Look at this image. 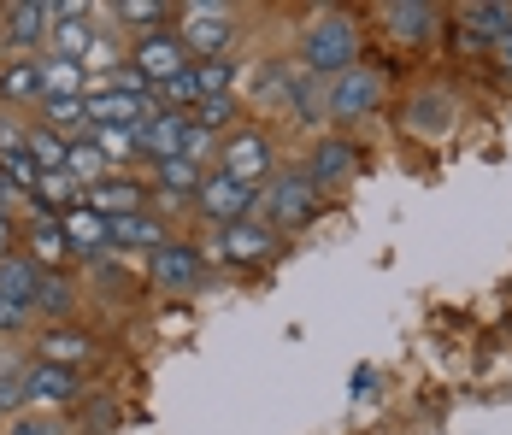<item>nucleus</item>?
Returning a JSON list of instances; mask_svg holds the SVG:
<instances>
[{"mask_svg":"<svg viewBox=\"0 0 512 435\" xmlns=\"http://www.w3.org/2000/svg\"><path fill=\"white\" fill-rule=\"evenodd\" d=\"M101 171H106V153L95 142H71V153H65V177H71V183H89V189H95V183H101Z\"/></svg>","mask_w":512,"mask_h":435,"instance_id":"nucleus-26","label":"nucleus"},{"mask_svg":"<svg viewBox=\"0 0 512 435\" xmlns=\"http://www.w3.org/2000/svg\"><path fill=\"white\" fill-rule=\"evenodd\" d=\"M118 18L124 24H154V18H165V6L159 0H118Z\"/></svg>","mask_w":512,"mask_h":435,"instance_id":"nucleus-34","label":"nucleus"},{"mask_svg":"<svg viewBox=\"0 0 512 435\" xmlns=\"http://www.w3.org/2000/svg\"><path fill=\"white\" fill-rule=\"evenodd\" d=\"M159 183H165L171 194H201L206 171L189 159V153H177V159H165V165H159Z\"/></svg>","mask_w":512,"mask_h":435,"instance_id":"nucleus-28","label":"nucleus"},{"mask_svg":"<svg viewBox=\"0 0 512 435\" xmlns=\"http://www.w3.org/2000/svg\"><path fill=\"white\" fill-rule=\"evenodd\" d=\"M36 294H42V265H36L30 253H6V259H0V300L36 312Z\"/></svg>","mask_w":512,"mask_h":435,"instance_id":"nucleus-12","label":"nucleus"},{"mask_svg":"<svg viewBox=\"0 0 512 435\" xmlns=\"http://www.w3.org/2000/svg\"><path fill=\"white\" fill-rule=\"evenodd\" d=\"M201 212L218 224V230H230V224H248V206H254V189H242L236 177H224V171H206L201 183Z\"/></svg>","mask_w":512,"mask_h":435,"instance_id":"nucleus-5","label":"nucleus"},{"mask_svg":"<svg viewBox=\"0 0 512 435\" xmlns=\"http://www.w3.org/2000/svg\"><path fill=\"white\" fill-rule=\"evenodd\" d=\"M354 159H359V153L348 142H318V147H312L307 177H312V183H342V177L354 171Z\"/></svg>","mask_w":512,"mask_h":435,"instance_id":"nucleus-21","label":"nucleus"},{"mask_svg":"<svg viewBox=\"0 0 512 435\" xmlns=\"http://www.w3.org/2000/svg\"><path fill=\"white\" fill-rule=\"evenodd\" d=\"M265 206H271V224L301 230V224L318 218V183H312L307 171H289V177H277V183H271Z\"/></svg>","mask_w":512,"mask_h":435,"instance_id":"nucleus-3","label":"nucleus"},{"mask_svg":"<svg viewBox=\"0 0 512 435\" xmlns=\"http://www.w3.org/2000/svg\"><path fill=\"white\" fill-rule=\"evenodd\" d=\"M236 42V12L218 6V0H195L183 6V48L201 53V59H224V48Z\"/></svg>","mask_w":512,"mask_h":435,"instance_id":"nucleus-2","label":"nucleus"},{"mask_svg":"<svg viewBox=\"0 0 512 435\" xmlns=\"http://www.w3.org/2000/svg\"><path fill=\"white\" fill-rule=\"evenodd\" d=\"M42 112H48V130H53V136H65V130H83V124H89V106H83V95H77V100H42Z\"/></svg>","mask_w":512,"mask_h":435,"instance_id":"nucleus-30","label":"nucleus"},{"mask_svg":"<svg viewBox=\"0 0 512 435\" xmlns=\"http://www.w3.org/2000/svg\"><path fill=\"white\" fill-rule=\"evenodd\" d=\"M95 53V24H83V18H59L53 24V59H89Z\"/></svg>","mask_w":512,"mask_h":435,"instance_id":"nucleus-22","label":"nucleus"},{"mask_svg":"<svg viewBox=\"0 0 512 435\" xmlns=\"http://www.w3.org/2000/svg\"><path fill=\"white\" fill-rule=\"evenodd\" d=\"M354 53H359V30L348 12H324L318 24L307 30V42H301V65H307L312 77H342V71H354Z\"/></svg>","mask_w":512,"mask_h":435,"instance_id":"nucleus-1","label":"nucleus"},{"mask_svg":"<svg viewBox=\"0 0 512 435\" xmlns=\"http://www.w3.org/2000/svg\"><path fill=\"white\" fill-rule=\"evenodd\" d=\"M236 118V106H230V95H206L201 106H195V130H224Z\"/></svg>","mask_w":512,"mask_h":435,"instance_id":"nucleus-32","label":"nucleus"},{"mask_svg":"<svg viewBox=\"0 0 512 435\" xmlns=\"http://www.w3.org/2000/svg\"><path fill=\"white\" fill-rule=\"evenodd\" d=\"M106 89H112V95H136V100L159 95V89H154V83H148V77H142V71H136V65H118V71H112V83H106Z\"/></svg>","mask_w":512,"mask_h":435,"instance_id":"nucleus-33","label":"nucleus"},{"mask_svg":"<svg viewBox=\"0 0 512 435\" xmlns=\"http://www.w3.org/2000/svg\"><path fill=\"white\" fill-rule=\"evenodd\" d=\"M6 435H53V430L42 424V418H18V424H12Z\"/></svg>","mask_w":512,"mask_h":435,"instance_id":"nucleus-37","label":"nucleus"},{"mask_svg":"<svg viewBox=\"0 0 512 435\" xmlns=\"http://www.w3.org/2000/svg\"><path fill=\"white\" fill-rule=\"evenodd\" d=\"M24 147H30V159L42 165V177H48V171H65V153H71V142H65V136H53L48 124H42V130H30V136H24Z\"/></svg>","mask_w":512,"mask_h":435,"instance_id":"nucleus-27","label":"nucleus"},{"mask_svg":"<svg viewBox=\"0 0 512 435\" xmlns=\"http://www.w3.org/2000/svg\"><path fill=\"white\" fill-rule=\"evenodd\" d=\"M112 224V247H130V253H159L165 236H159V224L148 212H124V218H106Z\"/></svg>","mask_w":512,"mask_h":435,"instance_id":"nucleus-17","label":"nucleus"},{"mask_svg":"<svg viewBox=\"0 0 512 435\" xmlns=\"http://www.w3.org/2000/svg\"><path fill=\"white\" fill-rule=\"evenodd\" d=\"M83 71H89V65H77V59H42V100L89 95V89H83Z\"/></svg>","mask_w":512,"mask_h":435,"instance_id":"nucleus-20","label":"nucleus"},{"mask_svg":"<svg viewBox=\"0 0 512 435\" xmlns=\"http://www.w3.org/2000/svg\"><path fill=\"white\" fill-rule=\"evenodd\" d=\"M59 224H65L71 247H89V253H101V247L112 242V224H106L95 206H65V212H59Z\"/></svg>","mask_w":512,"mask_h":435,"instance_id":"nucleus-16","label":"nucleus"},{"mask_svg":"<svg viewBox=\"0 0 512 435\" xmlns=\"http://www.w3.org/2000/svg\"><path fill=\"white\" fill-rule=\"evenodd\" d=\"M0 95L6 100H42V59H18L0 71Z\"/></svg>","mask_w":512,"mask_h":435,"instance_id":"nucleus-25","label":"nucleus"},{"mask_svg":"<svg viewBox=\"0 0 512 435\" xmlns=\"http://www.w3.org/2000/svg\"><path fill=\"white\" fill-rule=\"evenodd\" d=\"M36 200H71V177H65V171H48L42 189H36Z\"/></svg>","mask_w":512,"mask_h":435,"instance_id":"nucleus-35","label":"nucleus"},{"mask_svg":"<svg viewBox=\"0 0 512 435\" xmlns=\"http://www.w3.org/2000/svg\"><path fill=\"white\" fill-rule=\"evenodd\" d=\"M77 306V289L59 277V271H42V294H36V312H48V318H65Z\"/></svg>","mask_w":512,"mask_h":435,"instance_id":"nucleus-29","label":"nucleus"},{"mask_svg":"<svg viewBox=\"0 0 512 435\" xmlns=\"http://www.w3.org/2000/svg\"><path fill=\"white\" fill-rule=\"evenodd\" d=\"M18 383H24V400H42V406H65V400H77V371L48 365V359H36Z\"/></svg>","mask_w":512,"mask_h":435,"instance_id":"nucleus-11","label":"nucleus"},{"mask_svg":"<svg viewBox=\"0 0 512 435\" xmlns=\"http://www.w3.org/2000/svg\"><path fill=\"white\" fill-rule=\"evenodd\" d=\"M154 89H165L171 77H183L189 71V48H183V36H165V30H154V36H142L136 42V59H130Z\"/></svg>","mask_w":512,"mask_h":435,"instance_id":"nucleus-4","label":"nucleus"},{"mask_svg":"<svg viewBox=\"0 0 512 435\" xmlns=\"http://www.w3.org/2000/svg\"><path fill=\"white\" fill-rule=\"evenodd\" d=\"M6 253H12V218L0 212V259H6Z\"/></svg>","mask_w":512,"mask_h":435,"instance_id":"nucleus-38","label":"nucleus"},{"mask_svg":"<svg viewBox=\"0 0 512 435\" xmlns=\"http://www.w3.org/2000/svg\"><path fill=\"white\" fill-rule=\"evenodd\" d=\"M383 18L401 42H430L436 36V6H424V0H389Z\"/></svg>","mask_w":512,"mask_h":435,"instance_id":"nucleus-14","label":"nucleus"},{"mask_svg":"<svg viewBox=\"0 0 512 435\" xmlns=\"http://www.w3.org/2000/svg\"><path fill=\"white\" fill-rule=\"evenodd\" d=\"M189 136H195V112H154V124L142 130V153H154L159 165L165 159H177V153H189Z\"/></svg>","mask_w":512,"mask_h":435,"instance_id":"nucleus-10","label":"nucleus"},{"mask_svg":"<svg viewBox=\"0 0 512 435\" xmlns=\"http://www.w3.org/2000/svg\"><path fill=\"white\" fill-rule=\"evenodd\" d=\"M89 353H95V341L83 336V330H48V336H42V359H48V365H65V371H71V365H83Z\"/></svg>","mask_w":512,"mask_h":435,"instance_id":"nucleus-23","label":"nucleus"},{"mask_svg":"<svg viewBox=\"0 0 512 435\" xmlns=\"http://www.w3.org/2000/svg\"><path fill=\"white\" fill-rule=\"evenodd\" d=\"M218 171L236 177L242 189L265 183V177H271V142H265V136H230V142H224V159H218Z\"/></svg>","mask_w":512,"mask_h":435,"instance_id":"nucleus-8","label":"nucleus"},{"mask_svg":"<svg viewBox=\"0 0 512 435\" xmlns=\"http://www.w3.org/2000/svg\"><path fill=\"white\" fill-rule=\"evenodd\" d=\"M59 24V6L53 0H18V6H6V36H12V48H30L42 30Z\"/></svg>","mask_w":512,"mask_h":435,"instance_id":"nucleus-13","label":"nucleus"},{"mask_svg":"<svg viewBox=\"0 0 512 435\" xmlns=\"http://www.w3.org/2000/svg\"><path fill=\"white\" fill-rule=\"evenodd\" d=\"M154 283H159V289H171V294L201 289V247L165 242V247L154 253Z\"/></svg>","mask_w":512,"mask_h":435,"instance_id":"nucleus-9","label":"nucleus"},{"mask_svg":"<svg viewBox=\"0 0 512 435\" xmlns=\"http://www.w3.org/2000/svg\"><path fill=\"white\" fill-rule=\"evenodd\" d=\"M377 100H383V77L365 71V65L342 71V77L330 83V112H336V118H371Z\"/></svg>","mask_w":512,"mask_h":435,"instance_id":"nucleus-6","label":"nucleus"},{"mask_svg":"<svg viewBox=\"0 0 512 435\" xmlns=\"http://www.w3.org/2000/svg\"><path fill=\"white\" fill-rule=\"evenodd\" d=\"M30 253H36V265H42V271L65 265V253H71V236H65L59 212H36V224H30Z\"/></svg>","mask_w":512,"mask_h":435,"instance_id":"nucleus-15","label":"nucleus"},{"mask_svg":"<svg viewBox=\"0 0 512 435\" xmlns=\"http://www.w3.org/2000/svg\"><path fill=\"white\" fill-rule=\"evenodd\" d=\"M30 324V306H12V300H0V330H24Z\"/></svg>","mask_w":512,"mask_h":435,"instance_id":"nucleus-36","label":"nucleus"},{"mask_svg":"<svg viewBox=\"0 0 512 435\" xmlns=\"http://www.w3.org/2000/svg\"><path fill=\"white\" fill-rule=\"evenodd\" d=\"M465 24H471V42H501L512 30V6L477 0V6H465Z\"/></svg>","mask_w":512,"mask_h":435,"instance_id":"nucleus-24","label":"nucleus"},{"mask_svg":"<svg viewBox=\"0 0 512 435\" xmlns=\"http://www.w3.org/2000/svg\"><path fill=\"white\" fill-rule=\"evenodd\" d=\"M271 230H254V224H230V230H218V253L224 259H242V265H254V259H271Z\"/></svg>","mask_w":512,"mask_h":435,"instance_id":"nucleus-18","label":"nucleus"},{"mask_svg":"<svg viewBox=\"0 0 512 435\" xmlns=\"http://www.w3.org/2000/svg\"><path fill=\"white\" fill-rule=\"evenodd\" d=\"M495 53H501V65H512V30L501 36V42H495Z\"/></svg>","mask_w":512,"mask_h":435,"instance_id":"nucleus-39","label":"nucleus"},{"mask_svg":"<svg viewBox=\"0 0 512 435\" xmlns=\"http://www.w3.org/2000/svg\"><path fill=\"white\" fill-rule=\"evenodd\" d=\"M230 83H236V65H230V59H201V65H195V89H201V100L206 95H230Z\"/></svg>","mask_w":512,"mask_h":435,"instance_id":"nucleus-31","label":"nucleus"},{"mask_svg":"<svg viewBox=\"0 0 512 435\" xmlns=\"http://www.w3.org/2000/svg\"><path fill=\"white\" fill-rule=\"evenodd\" d=\"M142 200H148V194L136 189V183H95V189L83 194V206H95V212H101V218H124V212H142Z\"/></svg>","mask_w":512,"mask_h":435,"instance_id":"nucleus-19","label":"nucleus"},{"mask_svg":"<svg viewBox=\"0 0 512 435\" xmlns=\"http://www.w3.org/2000/svg\"><path fill=\"white\" fill-rule=\"evenodd\" d=\"M83 106H89V130H148L154 124L148 100H136V95L101 89V95H83Z\"/></svg>","mask_w":512,"mask_h":435,"instance_id":"nucleus-7","label":"nucleus"}]
</instances>
